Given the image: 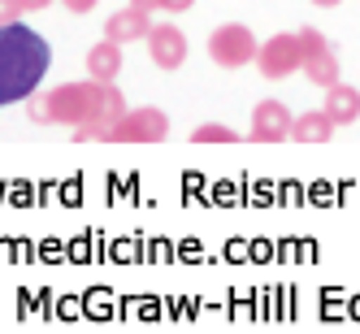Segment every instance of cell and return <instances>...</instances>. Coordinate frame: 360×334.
Here are the masks:
<instances>
[{
  "instance_id": "cell-1",
  "label": "cell",
  "mask_w": 360,
  "mask_h": 334,
  "mask_svg": "<svg viewBox=\"0 0 360 334\" xmlns=\"http://www.w3.org/2000/svg\"><path fill=\"white\" fill-rule=\"evenodd\" d=\"M27 113L39 126H70L74 139L87 143V139H105V131L126 113V100H122V87L87 79V83H61V87L35 91L27 100Z\"/></svg>"
},
{
  "instance_id": "cell-2",
  "label": "cell",
  "mask_w": 360,
  "mask_h": 334,
  "mask_svg": "<svg viewBox=\"0 0 360 334\" xmlns=\"http://www.w3.org/2000/svg\"><path fill=\"white\" fill-rule=\"evenodd\" d=\"M53 65V48L39 31H31L27 22H5L0 27V109L31 100Z\"/></svg>"
},
{
  "instance_id": "cell-3",
  "label": "cell",
  "mask_w": 360,
  "mask_h": 334,
  "mask_svg": "<svg viewBox=\"0 0 360 334\" xmlns=\"http://www.w3.org/2000/svg\"><path fill=\"white\" fill-rule=\"evenodd\" d=\"M169 135V117H165V109H157V105H139V109H126L109 131H105V139L100 143H161Z\"/></svg>"
},
{
  "instance_id": "cell-4",
  "label": "cell",
  "mask_w": 360,
  "mask_h": 334,
  "mask_svg": "<svg viewBox=\"0 0 360 334\" xmlns=\"http://www.w3.org/2000/svg\"><path fill=\"white\" fill-rule=\"evenodd\" d=\"M256 53H261V44H256V35L243 27V22H221V27L209 35V57L221 70L256 65Z\"/></svg>"
},
{
  "instance_id": "cell-5",
  "label": "cell",
  "mask_w": 360,
  "mask_h": 334,
  "mask_svg": "<svg viewBox=\"0 0 360 334\" xmlns=\"http://www.w3.org/2000/svg\"><path fill=\"white\" fill-rule=\"evenodd\" d=\"M256 70H261V79L269 83H282L291 79L295 70H304V48H300V31H278L261 44V53H256Z\"/></svg>"
},
{
  "instance_id": "cell-6",
  "label": "cell",
  "mask_w": 360,
  "mask_h": 334,
  "mask_svg": "<svg viewBox=\"0 0 360 334\" xmlns=\"http://www.w3.org/2000/svg\"><path fill=\"white\" fill-rule=\"evenodd\" d=\"M300 48H304V74L313 87H330L339 83V53H334V44L317 31V27H300Z\"/></svg>"
},
{
  "instance_id": "cell-7",
  "label": "cell",
  "mask_w": 360,
  "mask_h": 334,
  "mask_svg": "<svg viewBox=\"0 0 360 334\" xmlns=\"http://www.w3.org/2000/svg\"><path fill=\"white\" fill-rule=\"evenodd\" d=\"M291 109L282 100H261L252 109V126H248V139L252 143H287L291 139Z\"/></svg>"
},
{
  "instance_id": "cell-8",
  "label": "cell",
  "mask_w": 360,
  "mask_h": 334,
  "mask_svg": "<svg viewBox=\"0 0 360 334\" xmlns=\"http://www.w3.org/2000/svg\"><path fill=\"white\" fill-rule=\"evenodd\" d=\"M148 57L157 70H178L187 61V35L174 27V22H157L148 31Z\"/></svg>"
},
{
  "instance_id": "cell-9",
  "label": "cell",
  "mask_w": 360,
  "mask_h": 334,
  "mask_svg": "<svg viewBox=\"0 0 360 334\" xmlns=\"http://www.w3.org/2000/svg\"><path fill=\"white\" fill-rule=\"evenodd\" d=\"M148 31H152V13H143V9H135V5H126V9H117L113 18H105V35L117 39L122 48L135 44V39H148Z\"/></svg>"
},
{
  "instance_id": "cell-10",
  "label": "cell",
  "mask_w": 360,
  "mask_h": 334,
  "mask_svg": "<svg viewBox=\"0 0 360 334\" xmlns=\"http://www.w3.org/2000/svg\"><path fill=\"white\" fill-rule=\"evenodd\" d=\"M122 44L117 39H100L87 48V79H100V83H117V74H122Z\"/></svg>"
},
{
  "instance_id": "cell-11",
  "label": "cell",
  "mask_w": 360,
  "mask_h": 334,
  "mask_svg": "<svg viewBox=\"0 0 360 334\" xmlns=\"http://www.w3.org/2000/svg\"><path fill=\"white\" fill-rule=\"evenodd\" d=\"M321 109L334 117V126L360 122V91H356V87H347V83L339 79V83H330V87H326V105H321Z\"/></svg>"
},
{
  "instance_id": "cell-12",
  "label": "cell",
  "mask_w": 360,
  "mask_h": 334,
  "mask_svg": "<svg viewBox=\"0 0 360 334\" xmlns=\"http://www.w3.org/2000/svg\"><path fill=\"white\" fill-rule=\"evenodd\" d=\"M330 135H334V117L326 109H308V113H300L291 122V139L295 143H330Z\"/></svg>"
},
{
  "instance_id": "cell-13",
  "label": "cell",
  "mask_w": 360,
  "mask_h": 334,
  "mask_svg": "<svg viewBox=\"0 0 360 334\" xmlns=\"http://www.w3.org/2000/svg\"><path fill=\"white\" fill-rule=\"evenodd\" d=\"M191 143H239V131H230L226 122H204L191 131Z\"/></svg>"
},
{
  "instance_id": "cell-14",
  "label": "cell",
  "mask_w": 360,
  "mask_h": 334,
  "mask_svg": "<svg viewBox=\"0 0 360 334\" xmlns=\"http://www.w3.org/2000/svg\"><path fill=\"white\" fill-rule=\"evenodd\" d=\"M22 13H27L22 0H0V27H5V22H22Z\"/></svg>"
},
{
  "instance_id": "cell-15",
  "label": "cell",
  "mask_w": 360,
  "mask_h": 334,
  "mask_svg": "<svg viewBox=\"0 0 360 334\" xmlns=\"http://www.w3.org/2000/svg\"><path fill=\"white\" fill-rule=\"evenodd\" d=\"M61 5H65L70 13H91V9L100 5V0H61Z\"/></svg>"
},
{
  "instance_id": "cell-16",
  "label": "cell",
  "mask_w": 360,
  "mask_h": 334,
  "mask_svg": "<svg viewBox=\"0 0 360 334\" xmlns=\"http://www.w3.org/2000/svg\"><path fill=\"white\" fill-rule=\"evenodd\" d=\"M195 0H161V13H187Z\"/></svg>"
},
{
  "instance_id": "cell-17",
  "label": "cell",
  "mask_w": 360,
  "mask_h": 334,
  "mask_svg": "<svg viewBox=\"0 0 360 334\" xmlns=\"http://www.w3.org/2000/svg\"><path fill=\"white\" fill-rule=\"evenodd\" d=\"M131 5L143 9V13H157V9H161V0H131Z\"/></svg>"
},
{
  "instance_id": "cell-18",
  "label": "cell",
  "mask_w": 360,
  "mask_h": 334,
  "mask_svg": "<svg viewBox=\"0 0 360 334\" xmlns=\"http://www.w3.org/2000/svg\"><path fill=\"white\" fill-rule=\"evenodd\" d=\"M22 5H27V13H35V9H48L53 0H22Z\"/></svg>"
},
{
  "instance_id": "cell-19",
  "label": "cell",
  "mask_w": 360,
  "mask_h": 334,
  "mask_svg": "<svg viewBox=\"0 0 360 334\" xmlns=\"http://www.w3.org/2000/svg\"><path fill=\"white\" fill-rule=\"evenodd\" d=\"M317 9H334V5H343V0H313Z\"/></svg>"
}]
</instances>
